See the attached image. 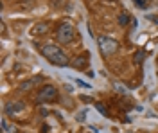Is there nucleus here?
Returning <instances> with one entry per match:
<instances>
[{
	"instance_id": "7ed1b4c3",
	"label": "nucleus",
	"mask_w": 158,
	"mask_h": 133,
	"mask_svg": "<svg viewBox=\"0 0 158 133\" xmlns=\"http://www.w3.org/2000/svg\"><path fill=\"white\" fill-rule=\"evenodd\" d=\"M97 45L104 56H111V54H115L118 51V41L113 40V38H108V36H99Z\"/></svg>"
},
{
	"instance_id": "20e7f679",
	"label": "nucleus",
	"mask_w": 158,
	"mask_h": 133,
	"mask_svg": "<svg viewBox=\"0 0 158 133\" xmlns=\"http://www.w3.org/2000/svg\"><path fill=\"white\" fill-rule=\"evenodd\" d=\"M58 99V88L52 85H45L41 86L36 94V101L38 102H52Z\"/></svg>"
},
{
	"instance_id": "6e6552de",
	"label": "nucleus",
	"mask_w": 158,
	"mask_h": 133,
	"mask_svg": "<svg viewBox=\"0 0 158 133\" xmlns=\"http://www.w3.org/2000/svg\"><path fill=\"white\" fill-rule=\"evenodd\" d=\"M72 67H74L76 70H85V69H88V54L77 56V58L72 61Z\"/></svg>"
},
{
	"instance_id": "423d86ee",
	"label": "nucleus",
	"mask_w": 158,
	"mask_h": 133,
	"mask_svg": "<svg viewBox=\"0 0 158 133\" xmlns=\"http://www.w3.org/2000/svg\"><path fill=\"white\" fill-rule=\"evenodd\" d=\"M50 29V23L49 22H38L32 29H31V34L32 36H43V34H47Z\"/></svg>"
},
{
	"instance_id": "4468645a",
	"label": "nucleus",
	"mask_w": 158,
	"mask_h": 133,
	"mask_svg": "<svg viewBox=\"0 0 158 133\" xmlns=\"http://www.w3.org/2000/svg\"><path fill=\"white\" fill-rule=\"evenodd\" d=\"M85 117H86V112H81L77 115V121H85Z\"/></svg>"
},
{
	"instance_id": "a211bd4d",
	"label": "nucleus",
	"mask_w": 158,
	"mask_h": 133,
	"mask_svg": "<svg viewBox=\"0 0 158 133\" xmlns=\"http://www.w3.org/2000/svg\"><path fill=\"white\" fill-rule=\"evenodd\" d=\"M113 2H115V0H113Z\"/></svg>"
},
{
	"instance_id": "dca6fc26",
	"label": "nucleus",
	"mask_w": 158,
	"mask_h": 133,
	"mask_svg": "<svg viewBox=\"0 0 158 133\" xmlns=\"http://www.w3.org/2000/svg\"><path fill=\"white\" fill-rule=\"evenodd\" d=\"M149 20L155 22V23H158V16H155V15H153V16H149Z\"/></svg>"
},
{
	"instance_id": "f3484780",
	"label": "nucleus",
	"mask_w": 158,
	"mask_h": 133,
	"mask_svg": "<svg viewBox=\"0 0 158 133\" xmlns=\"http://www.w3.org/2000/svg\"><path fill=\"white\" fill-rule=\"evenodd\" d=\"M22 2H23V4H32L34 0H22Z\"/></svg>"
},
{
	"instance_id": "2eb2a0df",
	"label": "nucleus",
	"mask_w": 158,
	"mask_h": 133,
	"mask_svg": "<svg viewBox=\"0 0 158 133\" xmlns=\"http://www.w3.org/2000/svg\"><path fill=\"white\" fill-rule=\"evenodd\" d=\"M81 101H83V102H92V97H86V95H81Z\"/></svg>"
},
{
	"instance_id": "ddd939ff",
	"label": "nucleus",
	"mask_w": 158,
	"mask_h": 133,
	"mask_svg": "<svg viewBox=\"0 0 158 133\" xmlns=\"http://www.w3.org/2000/svg\"><path fill=\"white\" fill-rule=\"evenodd\" d=\"M113 86H115V88H117V92H118V94H122V95H126V94H128V90H126V88H124V86H120V85H118V83H115V85H113Z\"/></svg>"
},
{
	"instance_id": "1a4fd4ad",
	"label": "nucleus",
	"mask_w": 158,
	"mask_h": 133,
	"mask_svg": "<svg viewBox=\"0 0 158 133\" xmlns=\"http://www.w3.org/2000/svg\"><path fill=\"white\" fill-rule=\"evenodd\" d=\"M129 22H131V15H129V13H120V15H118V25L126 27Z\"/></svg>"
},
{
	"instance_id": "9d476101",
	"label": "nucleus",
	"mask_w": 158,
	"mask_h": 133,
	"mask_svg": "<svg viewBox=\"0 0 158 133\" xmlns=\"http://www.w3.org/2000/svg\"><path fill=\"white\" fill-rule=\"evenodd\" d=\"M144 58H146V52L144 51H137L135 52V56H133V61L137 63V65H140V63L144 61Z\"/></svg>"
},
{
	"instance_id": "9b49d317",
	"label": "nucleus",
	"mask_w": 158,
	"mask_h": 133,
	"mask_svg": "<svg viewBox=\"0 0 158 133\" xmlns=\"http://www.w3.org/2000/svg\"><path fill=\"white\" fill-rule=\"evenodd\" d=\"M95 110H97L101 115H104V117H108V115H110L108 110H106V106H104L102 102H95Z\"/></svg>"
},
{
	"instance_id": "f8f14e48",
	"label": "nucleus",
	"mask_w": 158,
	"mask_h": 133,
	"mask_svg": "<svg viewBox=\"0 0 158 133\" xmlns=\"http://www.w3.org/2000/svg\"><path fill=\"white\" fill-rule=\"evenodd\" d=\"M135 6H137L138 9H146L149 6V0H135Z\"/></svg>"
},
{
	"instance_id": "f257e3e1",
	"label": "nucleus",
	"mask_w": 158,
	"mask_h": 133,
	"mask_svg": "<svg viewBox=\"0 0 158 133\" xmlns=\"http://www.w3.org/2000/svg\"><path fill=\"white\" fill-rule=\"evenodd\" d=\"M40 52H41V56H43L47 61L52 63V65H56V67H69L70 65L69 56L61 51V47H58V45H52V43L43 45V47L40 49Z\"/></svg>"
},
{
	"instance_id": "f03ea898",
	"label": "nucleus",
	"mask_w": 158,
	"mask_h": 133,
	"mask_svg": "<svg viewBox=\"0 0 158 133\" xmlns=\"http://www.w3.org/2000/svg\"><path fill=\"white\" fill-rule=\"evenodd\" d=\"M76 38V27L70 22H61L56 29V40L59 43H70Z\"/></svg>"
},
{
	"instance_id": "39448f33",
	"label": "nucleus",
	"mask_w": 158,
	"mask_h": 133,
	"mask_svg": "<svg viewBox=\"0 0 158 133\" xmlns=\"http://www.w3.org/2000/svg\"><path fill=\"white\" fill-rule=\"evenodd\" d=\"M43 79H45V77H43L41 74H38V76H32L31 79H27V81H23L22 85H20L18 90H20V92H29V90H32V88H36L38 85H41V83H43Z\"/></svg>"
},
{
	"instance_id": "0eeeda50",
	"label": "nucleus",
	"mask_w": 158,
	"mask_h": 133,
	"mask_svg": "<svg viewBox=\"0 0 158 133\" xmlns=\"http://www.w3.org/2000/svg\"><path fill=\"white\" fill-rule=\"evenodd\" d=\"M25 110V102L23 101H18V102H9L6 106V113L7 115H16V113H22Z\"/></svg>"
}]
</instances>
